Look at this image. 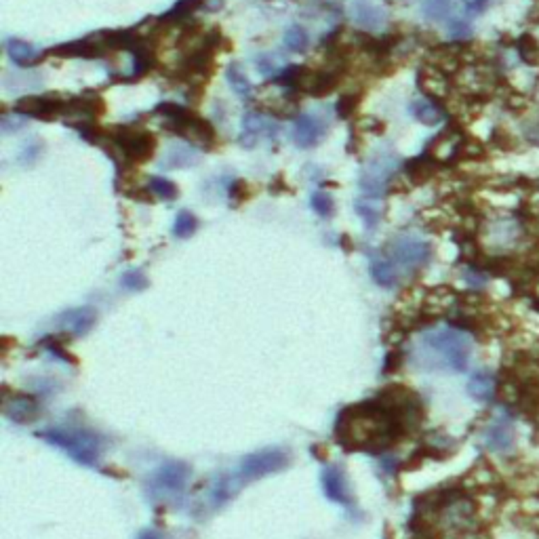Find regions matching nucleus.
Listing matches in <instances>:
<instances>
[{
  "label": "nucleus",
  "mask_w": 539,
  "mask_h": 539,
  "mask_svg": "<svg viewBox=\"0 0 539 539\" xmlns=\"http://www.w3.org/2000/svg\"><path fill=\"white\" fill-rule=\"evenodd\" d=\"M200 160L198 152L190 146H171L165 154V158L160 160L162 169H190Z\"/></svg>",
  "instance_id": "nucleus-17"
},
{
  "label": "nucleus",
  "mask_w": 539,
  "mask_h": 539,
  "mask_svg": "<svg viewBox=\"0 0 539 539\" xmlns=\"http://www.w3.org/2000/svg\"><path fill=\"white\" fill-rule=\"evenodd\" d=\"M310 38H308V32L301 28V26H291L287 32H284V47L293 53H301L305 51Z\"/></svg>",
  "instance_id": "nucleus-27"
},
{
  "label": "nucleus",
  "mask_w": 539,
  "mask_h": 539,
  "mask_svg": "<svg viewBox=\"0 0 539 539\" xmlns=\"http://www.w3.org/2000/svg\"><path fill=\"white\" fill-rule=\"evenodd\" d=\"M156 114L165 119V127L171 133H177L179 137H185L202 148H211L215 144V129L208 121L196 116L188 107L173 103V101H162L156 107Z\"/></svg>",
  "instance_id": "nucleus-2"
},
{
  "label": "nucleus",
  "mask_w": 539,
  "mask_h": 539,
  "mask_svg": "<svg viewBox=\"0 0 539 539\" xmlns=\"http://www.w3.org/2000/svg\"><path fill=\"white\" fill-rule=\"evenodd\" d=\"M5 415L13 421L20 423H28L34 415H36V404L32 398L26 396H15L13 400H7L5 404Z\"/></svg>",
  "instance_id": "nucleus-21"
},
{
  "label": "nucleus",
  "mask_w": 539,
  "mask_h": 539,
  "mask_svg": "<svg viewBox=\"0 0 539 539\" xmlns=\"http://www.w3.org/2000/svg\"><path fill=\"white\" fill-rule=\"evenodd\" d=\"M312 208L316 211V215H320V218H331L335 204H333V198L329 194L316 192V194H312Z\"/></svg>",
  "instance_id": "nucleus-30"
},
{
  "label": "nucleus",
  "mask_w": 539,
  "mask_h": 539,
  "mask_svg": "<svg viewBox=\"0 0 539 539\" xmlns=\"http://www.w3.org/2000/svg\"><path fill=\"white\" fill-rule=\"evenodd\" d=\"M38 150H40V144H30V146H26V154H22V162H26V165H32L34 160H36V156H38Z\"/></svg>",
  "instance_id": "nucleus-37"
},
{
  "label": "nucleus",
  "mask_w": 539,
  "mask_h": 539,
  "mask_svg": "<svg viewBox=\"0 0 539 539\" xmlns=\"http://www.w3.org/2000/svg\"><path fill=\"white\" fill-rule=\"evenodd\" d=\"M350 17L352 22L363 28V30H369V32H377L386 26V11L373 3H369V0H354V3L350 5Z\"/></svg>",
  "instance_id": "nucleus-11"
},
{
  "label": "nucleus",
  "mask_w": 539,
  "mask_h": 539,
  "mask_svg": "<svg viewBox=\"0 0 539 539\" xmlns=\"http://www.w3.org/2000/svg\"><path fill=\"white\" fill-rule=\"evenodd\" d=\"M356 213L367 222V226H377V222H379V211H377V206H373L371 202H363V200L356 202Z\"/></svg>",
  "instance_id": "nucleus-31"
},
{
  "label": "nucleus",
  "mask_w": 539,
  "mask_h": 539,
  "mask_svg": "<svg viewBox=\"0 0 539 539\" xmlns=\"http://www.w3.org/2000/svg\"><path fill=\"white\" fill-rule=\"evenodd\" d=\"M337 80H340V76L335 72L322 70V72L312 74L310 78H303V89L310 95H314V97H325V95H329L335 89Z\"/></svg>",
  "instance_id": "nucleus-19"
},
{
  "label": "nucleus",
  "mask_w": 539,
  "mask_h": 539,
  "mask_svg": "<svg viewBox=\"0 0 539 539\" xmlns=\"http://www.w3.org/2000/svg\"><path fill=\"white\" fill-rule=\"evenodd\" d=\"M411 114L421 125H427V127H436L445 119L443 107L439 103H434V101H430V99H415L411 103Z\"/></svg>",
  "instance_id": "nucleus-18"
},
{
  "label": "nucleus",
  "mask_w": 539,
  "mask_h": 539,
  "mask_svg": "<svg viewBox=\"0 0 539 539\" xmlns=\"http://www.w3.org/2000/svg\"><path fill=\"white\" fill-rule=\"evenodd\" d=\"M371 276L381 287H394L398 282L396 266L390 259H384V257H373V261H371Z\"/></svg>",
  "instance_id": "nucleus-22"
},
{
  "label": "nucleus",
  "mask_w": 539,
  "mask_h": 539,
  "mask_svg": "<svg viewBox=\"0 0 539 539\" xmlns=\"http://www.w3.org/2000/svg\"><path fill=\"white\" fill-rule=\"evenodd\" d=\"M489 236L497 247H510L518 238V224L512 220H499L489 232Z\"/></svg>",
  "instance_id": "nucleus-23"
},
{
  "label": "nucleus",
  "mask_w": 539,
  "mask_h": 539,
  "mask_svg": "<svg viewBox=\"0 0 539 539\" xmlns=\"http://www.w3.org/2000/svg\"><path fill=\"white\" fill-rule=\"evenodd\" d=\"M148 188H150L152 194H156L162 200H175L177 198V185L167 177H152Z\"/></svg>",
  "instance_id": "nucleus-28"
},
{
  "label": "nucleus",
  "mask_w": 539,
  "mask_h": 539,
  "mask_svg": "<svg viewBox=\"0 0 539 539\" xmlns=\"http://www.w3.org/2000/svg\"><path fill=\"white\" fill-rule=\"evenodd\" d=\"M287 466V455L278 449H264L257 453L247 455L241 462L238 468V476L247 478V480H255V478H264L268 474H274L278 470H282Z\"/></svg>",
  "instance_id": "nucleus-7"
},
{
  "label": "nucleus",
  "mask_w": 539,
  "mask_h": 539,
  "mask_svg": "<svg viewBox=\"0 0 539 539\" xmlns=\"http://www.w3.org/2000/svg\"><path fill=\"white\" fill-rule=\"evenodd\" d=\"M466 280L472 284V287H483L487 282V276L480 274V272H466Z\"/></svg>",
  "instance_id": "nucleus-38"
},
{
  "label": "nucleus",
  "mask_w": 539,
  "mask_h": 539,
  "mask_svg": "<svg viewBox=\"0 0 539 539\" xmlns=\"http://www.w3.org/2000/svg\"><path fill=\"white\" fill-rule=\"evenodd\" d=\"M392 177V162L377 160L369 169H365V175L360 179V188L371 198H381L386 194L388 181Z\"/></svg>",
  "instance_id": "nucleus-13"
},
{
  "label": "nucleus",
  "mask_w": 539,
  "mask_h": 539,
  "mask_svg": "<svg viewBox=\"0 0 539 539\" xmlns=\"http://www.w3.org/2000/svg\"><path fill=\"white\" fill-rule=\"evenodd\" d=\"M489 3H491V0H462L464 9H466L470 15H478V13H483V11L489 7Z\"/></svg>",
  "instance_id": "nucleus-36"
},
{
  "label": "nucleus",
  "mask_w": 539,
  "mask_h": 539,
  "mask_svg": "<svg viewBox=\"0 0 539 539\" xmlns=\"http://www.w3.org/2000/svg\"><path fill=\"white\" fill-rule=\"evenodd\" d=\"M472 356V340L453 327H436L425 331L413 352V360L421 369L460 373L468 369Z\"/></svg>",
  "instance_id": "nucleus-1"
},
{
  "label": "nucleus",
  "mask_w": 539,
  "mask_h": 539,
  "mask_svg": "<svg viewBox=\"0 0 539 539\" xmlns=\"http://www.w3.org/2000/svg\"><path fill=\"white\" fill-rule=\"evenodd\" d=\"M107 139H110L107 150L119 152V160L125 165L146 162L148 158H152L154 148H156L154 135H150L148 131H135L129 127L116 129L112 135H107Z\"/></svg>",
  "instance_id": "nucleus-4"
},
{
  "label": "nucleus",
  "mask_w": 539,
  "mask_h": 539,
  "mask_svg": "<svg viewBox=\"0 0 539 539\" xmlns=\"http://www.w3.org/2000/svg\"><path fill=\"white\" fill-rule=\"evenodd\" d=\"M354 107H356V97H354V95H344V97L337 101L335 110H337V114H340L342 119H348V116L354 112Z\"/></svg>",
  "instance_id": "nucleus-33"
},
{
  "label": "nucleus",
  "mask_w": 539,
  "mask_h": 539,
  "mask_svg": "<svg viewBox=\"0 0 539 539\" xmlns=\"http://www.w3.org/2000/svg\"><path fill=\"white\" fill-rule=\"evenodd\" d=\"M451 11V0H423L421 3V13L427 20H445Z\"/></svg>",
  "instance_id": "nucleus-26"
},
{
  "label": "nucleus",
  "mask_w": 539,
  "mask_h": 539,
  "mask_svg": "<svg viewBox=\"0 0 539 539\" xmlns=\"http://www.w3.org/2000/svg\"><path fill=\"white\" fill-rule=\"evenodd\" d=\"M327 125L312 114H301L293 125V142L297 148H314L325 137Z\"/></svg>",
  "instance_id": "nucleus-10"
},
{
  "label": "nucleus",
  "mask_w": 539,
  "mask_h": 539,
  "mask_svg": "<svg viewBox=\"0 0 539 539\" xmlns=\"http://www.w3.org/2000/svg\"><path fill=\"white\" fill-rule=\"evenodd\" d=\"M270 129L276 131V127H274L272 123H268L261 114L249 112V114H245V119H243V131H241L238 142H241V146H245V148H253V146L259 142L261 133H264V131H270Z\"/></svg>",
  "instance_id": "nucleus-15"
},
{
  "label": "nucleus",
  "mask_w": 539,
  "mask_h": 539,
  "mask_svg": "<svg viewBox=\"0 0 539 539\" xmlns=\"http://www.w3.org/2000/svg\"><path fill=\"white\" fill-rule=\"evenodd\" d=\"M468 394L480 402H487L495 394V377L489 371H476L468 381Z\"/></svg>",
  "instance_id": "nucleus-20"
},
{
  "label": "nucleus",
  "mask_w": 539,
  "mask_h": 539,
  "mask_svg": "<svg viewBox=\"0 0 539 539\" xmlns=\"http://www.w3.org/2000/svg\"><path fill=\"white\" fill-rule=\"evenodd\" d=\"M449 34H451L453 38H466V36L472 34V28H470V24H468L466 20L453 17V20L449 22Z\"/></svg>",
  "instance_id": "nucleus-32"
},
{
  "label": "nucleus",
  "mask_w": 539,
  "mask_h": 539,
  "mask_svg": "<svg viewBox=\"0 0 539 539\" xmlns=\"http://www.w3.org/2000/svg\"><path fill=\"white\" fill-rule=\"evenodd\" d=\"M70 101L68 99H57V97H24L15 103L13 112L22 116H34L40 121H55V119H66Z\"/></svg>",
  "instance_id": "nucleus-8"
},
{
  "label": "nucleus",
  "mask_w": 539,
  "mask_h": 539,
  "mask_svg": "<svg viewBox=\"0 0 539 539\" xmlns=\"http://www.w3.org/2000/svg\"><path fill=\"white\" fill-rule=\"evenodd\" d=\"M95 310L91 305H82V308H72L63 314L57 316V329L61 333L74 335V337H82L84 333H89L95 325Z\"/></svg>",
  "instance_id": "nucleus-9"
},
{
  "label": "nucleus",
  "mask_w": 539,
  "mask_h": 539,
  "mask_svg": "<svg viewBox=\"0 0 539 539\" xmlns=\"http://www.w3.org/2000/svg\"><path fill=\"white\" fill-rule=\"evenodd\" d=\"M47 443L66 451L74 462L93 466L99 457V439L82 427H53L38 434Z\"/></svg>",
  "instance_id": "nucleus-3"
},
{
  "label": "nucleus",
  "mask_w": 539,
  "mask_h": 539,
  "mask_svg": "<svg viewBox=\"0 0 539 539\" xmlns=\"http://www.w3.org/2000/svg\"><path fill=\"white\" fill-rule=\"evenodd\" d=\"M255 61H257V70H259V74H264V76H276L278 68L274 66V61L270 59V55H259Z\"/></svg>",
  "instance_id": "nucleus-35"
},
{
  "label": "nucleus",
  "mask_w": 539,
  "mask_h": 539,
  "mask_svg": "<svg viewBox=\"0 0 539 539\" xmlns=\"http://www.w3.org/2000/svg\"><path fill=\"white\" fill-rule=\"evenodd\" d=\"M320 483H322V491H325V495H327L331 501L342 503V506H350V493H348L346 478H344L342 470H337V468H325V470H322Z\"/></svg>",
  "instance_id": "nucleus-14"
},
{
  "label": "nucleus",
  "mask_w": 539,
  "mask_h": 539,
  "mask_svg": "<svg viewBox=\"0 0 539 539\" xmlns=\"http://www.w3.org/2000/svg\"><path fill=\"white\" fill-rule=\"evenodd\" d=\"M388 259L396 266V270L413 272L427 264L430 259V245L421 238L400 236L390 243L388 247Z\"/></svg>",
  "instance_id": "nucleus-6"
},
{
  "label": "nucleus",
  "mask_w": 539,
  "mask_h": 539,
  "mask_svg": "<svg viewBox=\"0 0 539 539\" xmlns=\"http://www.w3.org/2000/svg\"><path fill=\"white\" fill-rule=\"evenodd\" d=\"M17 116V114H15ZM15 116H9V114H3V119H0V127H3V131L5 133H11V131H15V129H22L24 125H26V119L20 114V119L17 121H13Z\"/></svg>",
  "instance_id": "nucleus-34"
},
{
  "label": "nucleus",
  "mask_w": 539,
  "mask_h": 539,
  "mask_svg": "<svg viewBox=\"0 0 539 539\" xmlns=\"http://www.w3.org/2000/svg\"><path fill=\"white\" fill-rule=\"evenodd\" d=\"M485 445L493 453H506L514 445V427L508 417H497L493 423L485 430Z\"/></svg>",
  "instance_id": "nucleus-12"
},
{
  "label": "nucleus",
  "mask_w": 539,
  "mask_h": 539,
  "mask_svg": "<svg viewBox=\"0 0 539 539\" xmlns=\"http://www.w3.org/2000/svg\"><path fill=\"white\" fill-rule=\"evenodd\" d=\"M198 228V220L194 218V215L190 211H181L177 218H175V224H173V234L177 238H188L196 232Z\"/></svg>",
  "instance_id": "nucleus-25"
},
{
  "label": "nucleus",
  "mask_w": 539,
  "mask_h": 539,
  "mask_svg": "<svg viewBox=\"0 0 539 539\" xmlns=\"http://www.w3.org/2000/svg\"><path fill=\"white\" fill-rule=\"evenodd\" d=\"M226 78H228V82H230V86H232V91H234L236 95L247 97V95L251 93V82H249L247 74L243 72V68H241L238 63H230V66H228Z\"/></svg>",
  "instance_id": "nucleus-24"
},
{
  "label": "nucleus",
  "mask_w": 539,
  "mask_h": 539,
  "mask_svg": "<svg viewBox=\"0 0 539 539\" xmlns=\"http://www.w3.org/2000/svg\"><path fill=\"white\" fill-rule=\"evenodd\" d=\"M121 284L127 291H144L148 287V278H146V274L142 270H127L121 276Z\"/></svg>",
  "instance_id": "nucleus-29"
},
{
  "label": "nucleus",
  "mask_w": 539,
  "mask_h": 539,
  "mask_svg": "<svg viewBox=\"0 0 539 539\" xmlns=\"http://www.w3.org/2000/svg\"><path fill=\"white\" fill-rule=\"evenodd\" d=\"M190 480V466L183 462H165L150 478L148 491L152 499H173L183 493Z\"/></svg>",
  "instance_id": "nucleus-5"
},
{
  "label": "nucleus",
  "mask_w": 539,
  "mask_h": 539,
  "mask_svg": "<svg viewBox=\"0 0 539 539\" xmlns=\"http://www.w3.org/2000/svg\"><path fill=\"white\" fill-rule=\"evenodd\" d=\"M7 53H9V57H11L13 63L24 66V68L38 63L40 57H43V51H40V49H36L34 45H30V43H26V40H22V38H11V40H7Z\"/></svg>",
  "instance_id": "nucleus-16"
},
{
  "label": "nucleus",
  "mask_w": 539,
  "mask_h": 539,
  "mask_svg": "<svg viewBox=\"0 0 539 539\" xmlns=\"http://www.w3.org/2000/svg\"><path fill=\"white\" fill-rule=\"evenodd\" d=\"M137 539H165V537H162V533H158V531H154V529H146V531L139 533Z\"/></svg>",
  "instance_id": "nucleus-39"
}]
</instances>
